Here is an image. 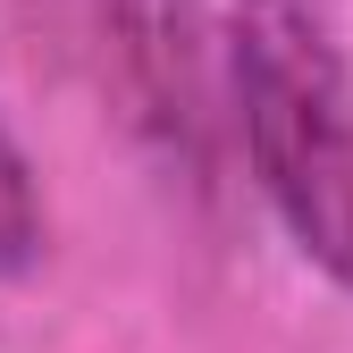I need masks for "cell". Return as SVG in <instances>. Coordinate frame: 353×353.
Listing matches in <instances>:
<instances>
[{
	"instance_id": "6da1fadb",
	"label": "cell",
	"mask_w": 353,
	"mask_h": 353,
	"mask_svg": "<svg viewBox=\"0 0 353 353\" xmlns=\"http://www.w3.org/2000/svg\"><path fill=\"white\" fill-rule=\"evenodd\" d=\"M236 84L261 185L353 286V93L320 0H236Z\"/></svg>"
}]
</instances>
